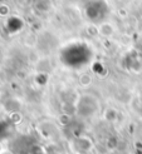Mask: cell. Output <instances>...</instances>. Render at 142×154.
Wrapping results in <instances>:
<instances>
[{"label": "cell", "instance_id": "obj_1", "mask_svg": "<svg viewBox=\"0 0 142 154\" xmlns=\"http://www.w3.org/2000/svg\"><path fill=\"white\" fill-rule=\"evenodd\" d=\"M116 32V28L111 23H102V24L98 26V34L103 38H109L112 36Z\"/></svg>", "mask_w": 142, "mask_h": 154}, {"label": "cell", "instance_id": "obj_2", "mask_svg": "<svg viewBox=\"0 0 142 154\" xmlns=\"http://www.w3.org/2000/svg\"><path fill=\"white\" fill-rule=\"evenodd\" d=\"M35 6L38 10H40L43 13H48L52 9L53 4H52V0H38Z\"/></svg>", "mask_w": 142, "mask_h": 154}, {"label": "cell", "instance_id": "obj_3", "mask_svg": "<svg viewBox=\"0 0 142 154\" xmlns=\"http://www.w3.org/2000/svg\"><path fill=\"white\" fill-rule=\"evenodd\" d=\"M78 83H79V85H81V87H83V88H88L91 84H92V75L87 74V73L82 74V75L79 76V79H78Z\"/></svg>", "mask_w": 142, "mask_h": 154}, {"label": "cell", "instance_id": "obj_4", "mask_svg": "<svg viewBox=\"0 0 142 154\" xmlns=\"http://www.w3.org/2000/svg\"><path fill=\"white\" fill-rule=\"evenodd\" d=\"M70 120H72V117L67 113H63V114L59 115V123L62 125H68L70 123Z\"/></svg>", "mask_w": 142, "mask_h": 154}, {"label": "cell", "instance_id": "obj_5", "mask_svg": "<svg viewBox=\"0 0 142 154\" xmlns=\"http://www.w3.org/2000/svg\"><path fill=\"white\" fill-rule=\"evenodd\" d=\"M17 4L20 8H24V9H27V8H29L31 4H33V0H17Z\"/></svg>", "mask_w": 142, "mask_h": 154}, {"label": "cell", "instance_id": "obj_6", "mask_svg": "<svg viewBox=\"0 0 142 154\" xmlns=\"http://www.w3.org/2000/svg\"><path fill=\"white\" fill-rule=\"evenodd\" d=\"M9 14V6L6 4H0V17H6Z\"/></svg>", "mask_w": 142, "mask_h": 154}, {"label": "cell", "instance_id": "obj_7", "mask_svg": "<svg viewBox=\"0 0 142 154\" xmlns=\"http://www.w3.org/2000/svg\"><path fill=\"white\" fill-rule=\"evenodd\" d=\"M0 154H13L10 150H2L0 152Z\"/></svg>", "mask_w": 142, "mask_h": 154}]
</instances>
